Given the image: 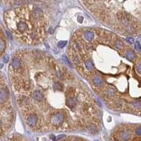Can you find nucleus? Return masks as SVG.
<instances>
[{
	"mask_svg": "<svg viewBox=\"0 0 141 141\" xmlns=\"http://www.w3.org/2000/svg\"><path fill=\"white\" fill-rule=\"evenodd\" d=\"M78 21L79 23H82L83 21V18L82 16H79V17L78 18Z\"/></svg>",
	"mask_w": 141,
	"mask_h": 141,
	"instance_id": "bb28decb",
	"label": "nucleus"
},
{
	"mask_svg": "<svg viewBox=\"0 0 141 141\" xmlns=\"http://www.w3.org/2000/svg\"><path fill=\"white\" fill-rule=\"evenodd\" d=\"M9 56H4V63H7L8 62H9Z\"/></svg>",
	"mask_w": 141,
	"mask_h": 141,
	"instance_id": "393cba45",
	"label": "nucleus"
},
{
	"mask_svg": "<svg viewBox=\"0 0 141 141\" xmlns=\"http://www.w3.org/2000/svg\"><path fill=\"white\" fill-rule=\"evenodd\" d=\"M130 137H131V135L128 131L123 130L119 133V138L123 141H128V140H130Z\"/></svg>",
	"mask_w": 141,
	"mask_h": 141,
	"instance_id": "6e6552de",
	"label": "nucleus"
},
{
	"mask_svg": "<svg viewBox=\"0 0 141 141\" xmlns=\"http://www.w3.org/2000/svg\"><path fill=\"white\" fill-rule=\"evenodd\" d=\"M133 104L134 107H135V108H138V109L141 108V102L139 100L138 101H135V102L133 103Z\"/></svg>",
	"mask_w": 141,
	"mask_h": 141,
	"instance_id": "4be33fe9",
	"label": "nucleus"
},
{
	"mask_svg": "<svg viewBox=\"0 0 141 141\" xmlns=\"http://www.w3.org/2000/svg\"><path fill=\"white\" fill-rule=\"evenodd\" d=\"M38 121V116L35 114H30L26 117V123L30 127L37 126Z\"/></svg>",
	"mask_w": 141,
	"mask_h": 141,
	"instance_id": "7ed1b4c3",
	"label": "nucleus"
},
{
	"mask_svg": "<svg viewBox=\"0 0 141 141\" xmlns=\"http://www.w3.org/2000/svg\"><path fill=\"white\" fill-rule=\"evenodd\" d=\"M126 40L128 42V43H130V44H133V43H134V41H135V39L133 38H127Z\"/></svg>",
	"mask_w": 141,
	"mask_h": 141,
	"instance_id": "5701e85b",
	"label": "nucleus"
},
{
	"mask_svg": "<svg viewBox=\"0 0 141 141\" xmlns=\"http://www.w3.org/2000/svg\"></svg>",
	"mask_w": 141,
	"mask_h": 141,
	"instance_id": "c756f323",
	"label": "nucleus"
},
{
	"mask_svg": "<svg viewBox=\"0 0 141 141\" xmlns=\"http://www.w3.org/2000/svg\"><path fill=\"white\" fill-rule=\"evenodd\" d=\"M126 56L128 58V59H130V61H134L136 58V56L134 53V51L132 50H128L126 52Z\"/></svg>",
	"mask_w": 141,
	"mask_h": 141,
	"instance_id": "f8f14e48",
	"label": "nucleus"
},
{
	"mask_svg": "<svg viewBox=\"0 0 141 141\" xmlns=\"http://www.w3.org/2000/svg\"><path fill=\"white\" fill-rule=\"evenodd\" d=\"M64 136H65L64 135H59V136H58L57 138H56V140H59V139H62V138H64Z\"/></svg>",
	"mask_w": 141,
	"mask_h": 141,
	"instance_id": "cd10ccee",
	"label": "nucleus"
},
{
	"mask_svg": "<svg viewBox=\"0 0 141 141\" xmlns=\"http://www.w3.org/2000/svg\"><path fill=\"white\" fill-rule=\"evenodd\" d=\"M85 65L86 68H87L88 71H92V70L94 69V65H93V63L92 62V61H90V59L86 60V61L85 62Z\"/></svg>",
	"mask_w": 141,
	"mask_h": 141,
	"instance_id": "4468645a",
	"label": "nucleus"
},
{
	"mask_svg": "<svg viewBox=\"0 0 141 141\" xmlns=\"http://www.w3.org/2000/svg\"><path fill=\"white\" fill-rule=\"evenodd\" d=\"M135 133H136L138 135H141V127H138V128L135 130Z\"/></svg>",
	"mask_w": 141,
	"mask_h": 141,
	"instance_id": "b1692460",
	"label": "nucleus"
},
{
	"mask_svg": "<svg viewBox=\"0 0 141 141\" xmlns=\"http://www.w3.org/2000/svg\"><path fill=\"white\" fill-rule=\"evenodd\" d=\"M9 100V92L4 78L0 75V138L4 135L11 121V108Z\"/></svg>",
	"mask_w": 141,
	"mask_h": 141,
	"instance_id": "f257e3e1",
	"label": "nucleus"
},
{
	"mask_svg": "<svg viewBox=\"0 0 141 141\" xmlns=\"http://www.w3.org/2000/svg\"><path fill=\"white\" fill-rule=\"evenodd\" d=\"M67 44V41H59L58 42V47L59 48H63Z\"/></svg>",
	"mask_w": 141,
	"mask_h": 141,
	"instance_id": "dca6fc26",
	"label": "nucleus"
},
{
	"mask_svg": "<svg viewBox=\"0 0 141 141\" xmlns=\"http://www.w3.org/2000/svg\"><path fill=\"white\" fill-rule=\"evenodd\" d=\"M74 47L77 49L78 51H81V50H82L81 45H80V44L78 42H76L74 43Z\"/></svg>",
	"mask_w": 141,
	"mask_h": 141,
	"instance_id": "6ab92c4d",
	"label": "nucleus"
},
{
	"mask_svg": "<svg viewBox=\"0 0 141 141\" xmlns=\"http://www.w3.org/2000/svg\"><path fill=\"white\" fill-rule=\"evenodd\" d=\"M22 64V61L19 58H13L11 62V66L14 71L18 70Z\"/></svg>",
	"mask_w": 141,
	"mask_h": 141,
	"instance_id": "0eeeda50",
	"label": "nucleus"
},
{
	"mask_svg": "<svg viewBox=\"0 0 141 141\" xmlns=\"http://www.w3.org/2000/svg\"><path fill=\"white\" fill-rule=\"evenodd\" d=\"M83 36L87 41L90 42V41H92L95 38V33L92 30H86L85 31Z\"/></svg>",
	"mask_w": 141,
	"mask_h": 141,
	"instance_id": "1a4fd4ad",
	"label": "nucleus"
},
{
	"mask_svg": "<svg viewBox=\"0 0 141 141\" xmlns=\"http://www.w3.org/2000/svg\"><path fill=\"white\" fill-rule=\"evenodd\" d=\"M66 105L68 106L69 109H74L77 106L78 100L76 97L71 96V97H68L66 99Z\"/></svg>",
	"mask_w": 141,
	"mask_h": 141,
	"instance_id": "20e7f679",
	"label": "nucleus"
},
{
	"mask_svg": "<svg viewBox=\"0 0 141 141\" xmlns=\"http://www.w3.org/2000/svg\"><path fill=\"white\" fill-rule=\"evenodd\" d=\"M51 123L54 126L61 125L64 120V114L62 112H57L56 114H52L51 116Z\"/></svg>",
	"mask_w": 141,
	"mask_h": 141,
	"instance_id": "f03ea898",
	"label": "nucleus"
},
{
	"mask_svg": "<svg viewBox=\"0 0 141 141\" xmlns=\"http://www.w3.org/2000/svg\"><path fill=\"white\" fill-rule=\"evenodd\" d=\"M6 47V39L4 38V35L3 34L0 28V56L5 51Z\"/></svg>",
	"mask_w": 141,
	"mask_h": 141,
	"instance_id": "39448f33",
	"label": "nucleus"
},
{
	"mask_svg": "<svg viewBox=\"0 0 141 141\" xmlns=\"http://www.w3.org/2000/svg\"><path fill=\"white\" fill-rule=\"evenodd\" d=\"M53 88L55 91H62L63 90V85L61 83L59 82H55L54 83V85H53Z\"/></svg>",
	"mask_w": 141,
	"mask_h": 141,
	"instance_id": "ddd939ff",
	"label": "nucleus"
},
{
	"mask_svg": "<svg viewBox=\"0 0 141 141\" xmlns=\"http://www.w3.org/2000/svg\"><path fill=\"white\" fill-rule=\"evenodd\" d=\"M135 50L136 51H138V52H141V45H140L139 42H135Z\"/></svg>",
	"mask_w": 141,
	"mask_h": 141,
	"instance_id": "412c9836",
	"label": "nucleus"
},
{
	"mask_svg": "<svg viewBox=\"0 0 141 141\" xmlns=\"http://www.w3.org/2000/svg\"><path fill=\"white\" fill-rule=\"evenodd\" d=\"M114 45H115V47H116L118 49H122V48L124 47V44L121 40H116L115 43H114Z\"/></svg>",
	"mask_w": 141,
	"mask_h": 141,
	"instance_id": "2eb2a0df",
	"label": "nucleus"
},
{
	"mask_svg": "<svg viewBox=\"0 0 141 141\" xmlns=\"http://www.w3.org/2000/svg\"></svg>",
	"mask_w": 141,
	"mask_h": 141,
	"instance_id": "c85d7f7f",
	"label": "nucleus"
},
{
	"mask_svg": "<svg viewBox=\"0 0 141 141\" xmlns=\"http://www.w3.org/2000/svg\"><path fill=\"white\" fill-rule=\"evenodd\" d=\"M72 59H73V62H74V63H76V64H79L80 63V59H79V57H78V56H77V55H74V56H73Z\"/></svg>",
	"mask_w": 141,
	"mask_h": 141,
	"instance_id": "a211bd4d",
	"label": "nucleus"
},
{
	"mask_svg": "<svg viewBox=\"0 0 141 141\" xmlns=\"http://www.w3.org/2000/svg\"><path fill=\"white\" fill-rule=\"evenodd\" d=\"M141 64L139 63V64H138V66H137V71H138V73H139V74L141 73Z\"/></svg>",
	"mask_w": 141,
	"mask_h": 141,
	"instance_id": "a878e982",
	"label": "nucleus"
},
{
	"mask_svg": "<svg viewBox=\"0 0 141 141\" xmlns=\"http://www.w3.org/2000/svg\"><path fill=\"white\" fill-rule=\"evenodd\" d=\"M115 104L118 108H120V107H121L122 105H123V102H122L121 100H117L116 102H115Z\"/></svg>",
	"mask_w": 141,
	"mask_h": 141,
	"instance_id": "aec40b11",
	"label": "nucleus"
},
{
	"mask_svg": "<svg viewBox=\"0 0 141 141\" xmlns=\"http://www.w3.org/2000/svg\"><path fill=\"white\" fill-rule=\"evenodd\" d=\"M88 130L91 131V132H93V131H96V126L95 125H94V124H90L89 126H88Z\"/></svg>",
	"mask_w": 141,
	"mask_h": 141,
	"instance_id": "f3484780",
	"label": "nucleus"
},
{
	"mask_svg": "<svg viewBox=\"0 0 141 141\" xmlns=\"http://www.w3.org/2000/svg\"><path fill=\"white\" fill-rule=\"evenodd\" d=\"M33 98L38 101V102H42L44 99V95L43 93L39 91V90H35L33 92Z\"/></svg>",
	"mask_w": 141,
	"mask_h": 141,
	"instance_id": "423d86ee",
	"label": "nucleus"
},
{
	"mask_svg": "<svg viewBox=\"0 0 141 141\" xmlns=\"http://www.w3.org/2000/svg\"><path fill=\"white\" fill-rule=\"evenodd\" d=\"M115 95V90H114L113 88H107L104 92V96H105V97H107V98H112V97H114Z\"/></svg>",
	"mask_w": 141,
	"mask_h": 141,
	"instance_id": "9b49d317",
	"label": "nucleus"
},
{
	"mask_svg": "<svg viewBox=\"0 0 141 141\" xmlns=\"http://www.w3.org/2000/svg\"><path fill=\"white\" fill-rule=\"evenodd\" d=\"M92 82L94 83V85L97 87H102L104 84V81L102 78L100 76H95L93 78Z\"/></svg>",
	"mask_w": 141,
	"mask_h": 141,
	"instance_id": "9d476101",
	"label": "nucleus"
}]
</instances>
